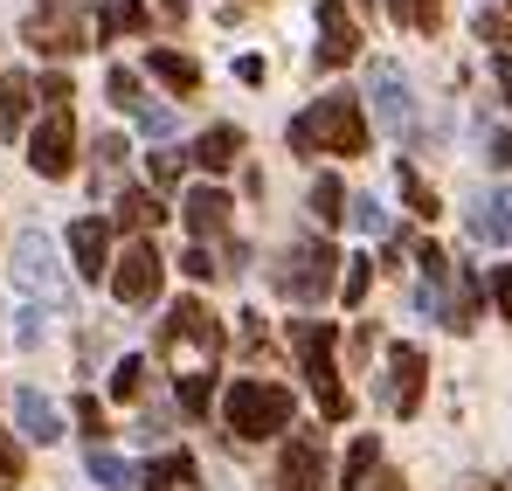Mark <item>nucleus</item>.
Returning <instances> with one entry per match:
<instances>
[{
    "label": "nucleus",
    "mask_w": 512,
    "mask_h": 491,
    "mask_svg": "<svg viewBox=\"0 0 512 491\" xmlns=\"http://www.w3.org/2000/svg\"><path fill=\"white\" fill-rule=\"evenodd\" d=\"M291 153H340V160H360L367 153V111L353 97H312L298 118H291Z\"/></svg>",
    "instance_id": "f257e3e1"
},
{
    "label": "nucleus",
    "mask_w": 512,
    "mask_h": 491,
    "mask_svg": "<svg viewBox=\"0 0 512 491\" xmlns=\"http://www.w3.org/2000/svg\"><path fill=\"white\" fill-rule=\"evenodd\" d=\"M222 422H229V436H243V443H270V436L291 429V388H284V381H236V388L222 395Z\"/></svg>",
    "instance_id": "f03ea898"
},
{
    "label": "nucleus",
    "mask_w": 512,
    "mask_h": 491,
    "mask_svg": "<svg viewBox=\"0 0 512 491\" xmlns=\"http://www.w3.org/2000/svg\"><path fill=\"white\" fill-rule=\"evenodd\" d=\"M291 346H298V360H305V381H312V395H319V415H326V422H346V415H353V395L340 388V367H333L340 326L298 319V326H291Z\"/></svg>",
    "instance_id": "7ed1b4c3"
},
{
    "label": "nucleus",
    "mask_w": 512,
    "mask_h": 491,
    "mask_svg": "<svg viewBox=\"0 0 512 491\" xmlns=\"http://www.w3.org/2000/svg\"><path fill=\"white\" fill-rule=\"evenodd\" d=\"M333 263H340V256H333L326 236H291L284 256H277V291H284L291 305H319V298L340 284V270H333Z\"/></svg>",
    "instance_id": "20e7f679"
},
{
    "label": "nucleus",
    "mask_w": 512,
    "mask_h": 491,
    "mask_svg": "<svg viewBox=\"0 0 512 491\" xmlns=\"http://www.w3.org/2000/svg\"><path fill=\"white\" fill-rule=\"evenodd\" d=\"M14 284L35 291L42 305H63V298H70V277H63L56 243H49L42 229H21V236H14Z\"/></svg>",
    "instance_id": "39448f33"
},
{
    "label": "nucleus",
    "mask_w": 512,
    "mask_h": 491,
    "mask_svg": "<svg viewBox=\"0 0 512 491\" xmlns=\"http://www.w3.org/2000/svg\"><path fill=\"white\" fill-rule=\"evenodd\" d=\"M21 42L42 49V56H77V49H90V21L70 0H42V7L21 21Z\"/></svg>",
    "instance_id": "423d86ee"
},
{
    "label": "nucleus",
    "mask_w": 512,
    "mask_h": 491,
    "mask_svg": "<svg viewBox=\"0 0 512 491\" xmlns=\"http://www.w3.org/2000/svg\"><path fill=\"white\" fill-rule=\"evenodd\" d=\"M28 166L42 180H63L77 166V118H70V104H49L42 111V125L28 132Z\"/></svg>",
    "instance_id": "0eeeda50"
},
{
    "label": "nucleus",
    "mask_w": 512,
    "mask_h": 491,
    "mask_svg": "<svg viewBox=\"0 0 512 491\" xmlns=\"http://www.w3.org/2000/svg\"><path fill=\"white\" fill-rule=\"evenodd\" d=\"M160 284H167L160 249L146 243V236H132L125 256L111 263V298H118V305H153V298H160Z\"/></svg>",
    "instance_id": "6e6552de"
},
{
    "label": "nucleus",
    "mask_w": 512,
    "mask_h": 491,
    "mask_svg": "<svg viewBox=\"0 0 512 491\" xmlns=\"http://www.w3.org/2000/svg\"><path fill=\"white\" fill-rule=\"evenodd\" d=\"M367 97H374V118H381L388 132H409V125H416V90L402 77V63L374 56V63H367Z\"/></svg>",
    "instance_id": "1a4fd4ad"
},
{
    "label": "nucleus",
    "mask_w": 512,
    "mask_h": 491,
    "mask_svg": "<svg viewBox=\"0 0 512 491\" xmlns=\"http://www.w3.org/2000/svg\"><path fill=\"white\" fill-rule=\"evenodd\" d=\"M180 339H187V346H201L208 360H215V353L229 346V332L215 326V312H208L201 298H180L167 319H160V346H180Z\"/></svg>",
    "instance_id": "9d476101"
},
{
    "label": "nucleus",
    "mask_w": 512,
    "mask_h": 491,
    "mask_svg": "<svg viewBox=\"0 0 512 491\" xmlns=\"http://www.w3.org/2000/svg\"><path fill=\"white\" fill-rule=\"evenodd\" d=\"M277 491H326V443L319 429H298L277 457Z\"/></svg>",
    "instance_id": "9b49d317"
},
{
    "label": "nucleus",
    "mask_w": 512,
    "mask_h": 491,
    "mask_svg": "<svg viewBox=\"0 0 512 491\" xmlns=\"http://www.w3.org/2000/svg\"><path fill=\"white\" fill-rule=\"evenodd\" d=\"M104 97H111L118 111H132V118H139V132H153V139H167V132H173V111L146 97V83H139V70H125V63H118V70L104 77Z\"/></svg>",
    "instance_id": "f8f14e48"
},
{
    "label": "nucleus",
    "mask_w": 512,
    "mask_h": 491,
    "mask_svg": "<svg viewBox=\"0 0 512 491\" xmlns=\"http://www.w3.org/2000/svg\"><path fill=\"white\" fill-rule=\"evenodd\" d=\"M423 381H429L423 346H395V353H388V381H381L388 409H395V415H416V409H423Z\"/></svg>",
    "instance_id": "ddd939ff"
},
{
    "label": "nucleus",
    "mask_w": 512,
    "mask_h": 491,
    "mask_svg": "<svg viewBox=\"0 0 512 491\" xmlns=\"http://www.w3.org/2000/svg\"><path fill=\"white\" fill-rule=\"evenodd\" d=\"M464 229H471L485 249H512V187H485V194H471Z\"/></svg>",
    "instance_id": "4468645a"
},
{
    "label": "nucleus",
    "mask_w": 512,
    "mask_h": 491,
    "mask_svg": "<svg viewBox=\"0 0 512 491\" xmlns=\"http://www.w3.org/2000/svg\"><path fill=\"white\" fill-rule=\"evenodd\" d=\"M360 56V21L346 14V0H319V63L346 70Z\"/></svg>",
    "instance_id": "2eb2a0df"
},
{
    "label": "nucleus",
    "mask_w": 512,
    "mask_h": 491,
    "mask_svg": "<svg viewBox=\"0 0 512 491\" xmlns=\"http://www.w3.org/2000/svg\"><path fill=\"white\" fill-rule=\"evenodd\" d=\"M70 256H77V277H90V284L111 277V263H118V256H111V229H104L97 215L77 222V229H70Z\"/></svg>",
    "instance_id": "dca6fc26"
},
{
    "label": "nucleus",
    "mask_w": 512,
    "mask_h": 491,
    "mask_svg": "<svg viewBox=\"0 0 512 491\" xmlns=\"http://www.w3.org/2000/svg\"><path fill=\"white\" fill-rule=\"evenodd\" d=\"M180 215H187L194 236H222V243L236 236V229H229V194H222V187H194V194L180 201Z\"/></svg>",
    "instance_id": "f3484780"
},
{
    "label": "nucleus",
    "mask_w": 512,
    "mask_h": 491,
    "mask_svg": "<svg viewBox=\"0 0 512 491\" xmlns=\"http://www.w3.org/2000/svg\"><path fill=\"white\" fill-rule=\"evenodd\" d=\"M236 160H243V132H236V125H208V132L194 139V166H208V173H229Z\"/></svg>",
    "instance_id": "a211bd4d"
},
{
    "label": "nucleus",
    "mask_w": 512,
    "mask_h": 491,
    "mask_svg": "<svg viewBox=\"0 0 512 491\" xmlns=\"http://www.w3.org/2000/svg\"><path fill=\"white\" fill-rule=\"evenodd\" d=\"M14 422H21V436H28V443H56V436H63V415L49 409L35 388H21V395H14Z\"/></svg>",
    "instance_id": "6ab92c4d"
},
{
    "label": "nucleus",
    "mask_w": 512,
    "mask_h": 491,
    "mask_svg": "<svg viewBox=\"0 0 512 491\" xmlns=\"http://www.w3.org/2000/svg\"><path fill=\"white\" fill-rule=\"evenodd\" d=\"M146 70L167 83L173 97H194V90H201V63H194V56H180V49H153V63H146Z\"/></svg>",
    "instance_id": "aec40b11"
},
{
    "label": "nucleus",
    "mask_w": 512,
    "mask_h": 491,
    "mask_svg": "<svg viewBox=\"0 0 512 491\" xmlns=\"http://www.w3.org/2000/svg\"><path fill=\"white\" fill-rule=\"evenodd\" d=\"M28 111H35V83L21 77V70H14V77H0V132H7V139L28 125Z\"/></svg>",
    "instance_id": "412c9836"
},
{
    "label": "nucleus",
    "mask_w": 512,
    "mask_h": 491,
    "mask_svg": "<svg viewBox=\"0 0 512 491\" xmlns=\"http://www.w3.org/2000/svg\"><path fill=\"white\" fill-rule=\"evenodd\" d=\"M374 478H381V443H374V436H353V450H346V464H340V485L367 491Z\"/></svg>",
    "instance_id": "4be33fe9"
},
{
    "label": "nucleus",
    "mask_w": 512,
    "mask_h": 491,
    "mask_svg": "<svg viewBox=\"0 0 512 491\" xmlns=\"http://www.w3.org/2000/svg\"><path fill=\"white\" fill-rule=\"evenodd\" d=\"M146 28H153V14H146L139 0H104V7H97V35H104V42H111V35H146Z\"/></svg>",
    "instance_id": "5701e85b"
},
{
    "label": "nucleus",
    "mask_w": 512,
    "mask_h": 491,
    "mask_svg": "<svg viewBox=\"0 0 512 491\" xmlns=\"http://www.w3.org/2000/svg\"><path fill=\"white\" fill-rule=\"evenodd\" d=\"M139 485H146V491H180V485H194V457H187V450L153 457V464L139 471Z\"/></svg>",
    "instance_id": "b1692460"
},
{
    "label": "nucleus",
    "mask_w": 512,
    "mask_h": 491,
    "mask_svg": "<svg viewBox=\"0 0 512 491\" xmlns=\"http://www.w3.org/2000/svg\"><path fill=\"white\" fill-rule=\"evenodd\" d=\"M90 478H97L104 491H139V464H125L118 450L97 443V450H90Z\"/></svg>",
    "instance_id": "393cba45"
},
{
    "label": "nucleus",
    "mask_w": 512,
    "mask_h": 491,
    "mask_svg": "<svg viewBox=\"0 0 512 491\" xmlns=\"http://www.w3.org/2000/svg\"><path fill=\"white\" fill-rule=\"evenodd\" d=\"M388 14L402 28H416V35H436L443 28V0H388Z\"/></svg>",
    "instance_id": "a878e982"
},
{
    "label": "nucleus",
    "mask_w": 512,
    "mask_h": 491,
    "mask_svg": "<svg viewBox=\"0 0 512 491\" xmlns=\"http://www.w3.org/2000/svg\"><path fill=\"white\" fill-rule=\"evenodd\" d=\"M118 222H125V229H153V222H167V208H160L153 194L125 187V194H118Z\"/></svg>",
    "instance_id": "bb28decb"
},
{
    "label": "nucleus",
    "mask_w": 512,
    "mask_h": 491,
    "mask_svg": "<svg viewBox=\"0 0 512 491\" xmlns=\"http://www.w3.org/2000/svg\"><path fill=\"white\" fill-rule=\"evenodd\" d=\"M395 187H402V201H409V208H416V215H443V208H436V187H429L423 173H416V166H395Z\"/></svg>",
    "instance_id": "cd10ccee"
},
{
    "label": "nucleus",
    "mask_w": 512,
    "mask_h": 491,
    "mask_svg": "<svg viewBox=\"0 0 512 491\" xmlns=\"http://www.w3.org/2000/svg\"><path fill=\"white\" fill-rule=\"evenodd\" d=\"M312 215H319V222H346V187L333 180V173L312 180Z\"/></svg>",
    "instance_id": "c85d7f7f"
},
{
    "label": "nucleus",
    "mask_w": 512,
    "mask_h": 491,
    "mask_svg": "<svg viewBox=\"0 0 512 491\" xmlns=\"http://www.w3.org/2000/svg\"><path fill=\"white\" fill-rule=\"evenodd\" d=\"M346 222H353L360 236H381V229H388V208H381L374 194H353V201H346Z\"/></svg>",
    "instance_id": "c756f323"
},
{
    "label": "nucleus",
    "mask_w": 512,
    "mask_h": 491,
    "mask_svg": "<svg viewBox=\"0 0 512 491\" xmlns=\"http://www.w3.org/2000/svg\"><path fill=\"white\" fill-rule=\"evenodd\" d=\"M111 395H118V402H139V395H146V360H118V367H111Z\"/></svg>",
    "instance_id": "7c9ffc66"
},
{
    "label": "nucleus",
    "mask_w": 512,
    "mask_h": 491,
    "mask_svg": "<svg viewBox=\"0 0 512 491\" xmlns=\"http://www.w3.org/2000/svg\"><path fill=\"white\" fill-rule=\"evenodd\" d=\"M208 402H215V374H180V409L208 415Z\"/></svg>",
    "instance_id": "2f4dec72"
},
{
    "label": "nucleus",
    "mask_w": 512,
    "mask_h": 491,
    "mask_svg": "<svg viewBox=\"0 0 512 491\" xmlns=\"http://www.w3.org/2000/svg\"><path fill=\"white\" fill-rule=\"evenodd\" d=\"M367 284H374V256H346V305H360V298H367Z\"/></svg>",
    "instance_id": "473e14b6"
},
{
    "label": "nucleus",
    "mask_w": 512,
    "mask_h": 491,
    "mask_svg": "<svg viewBox=\"0 0 512 491\" xmlns=\"http://www.w3.org/2000/svg\"><path fill=\"white\" fill-rule=\"evenodd\" d=\"M478 35H485L499 56H512V14H478Z\"/></svg>",
    "instance_id": "72a5a7b5"
},
{
    "label": "nucleus",
    "mask_w": 512,
    "mask_h": 491,
    "mask_svg": "<svg viewBox=\"0 0 512 491\" xmlns=\"http://www.w3.org/2000/svg\"><path fill=\"white\" fill-rule=\"evenodd\" d=\"M21 471H28V457H21V443L0 429V485H21Z\"/></svg>",
    "instance_id": "f704fd0d"
},
{
    "label": "nucleus",
    "mask_w": 512,
    "mask_h": 491,
    "mask_svg": "<svg viewBox=\"0 0 512 491\" xmlns=\"http://www.w3.org/2000/svg\"><path fill=\"white\" fill-rule=\"evenodd\" d=\"M194 160V153H153V180L160 187H180V166Z\"/></svg>",
    "instance_id": "c9c22d12"
},
{
    "label": "nucleus",
    "mask_w": 512,
    "mask_h": 491,
    "mask_svg": "<svg viewBox=\"0 0 512 491\" xmlns=\"http://www.w3.org/2000/svg\"><path fill=\"white\" fill-rule=\"evenodd\" d=\"M118 160H125V139H97V173L118 180Z\"/></svg>",
    "instance_id": "e433bc0d"
},
{
    "label": "nucleus",
    "mask_w": 512,
    "mask_h": 491,
    "mask_svg": "<svg viewBox=\"0 0 512 491\" xmlns=\"http://www.w3.org/2000/svg\"><path fill=\"white\" fill-rule=\"evenodd\" d=\"M180 270H187V277H215V270H222V263H215V256H208V249L194 243V249H187V256H180Z\"/></svg>",
    "instance_id": "4c0bfd02"
},
{
    "label": "nucleus",
    "mask_w": 512,
    "mask_h": 491,
    "mask_svg": "<svg viewBox=\"0 0 512 491\" xmlns=\"http://www.w3.org/2000/svg\"><path fill=\"white\" fill-rule=\"evenodd\" d=\"M77 422H84V436H90V443H97V436H104V409H97V402H90V395H77Z\"/></svg>",
    "instance_id": "58836bf2"
},
{
    "label": "nucleus",
    "mask_w": 512,
    "mask_h": 491,
    "mask_svg": "<svg viewBox=\"0 0 512 491\" xmlns=\"http://www.w3.org/2000/svg\"><path fill=\"white\" fill-rule=\"evenodd\" d=\"M14 339H21V346H42V312H35V305L21 312V326H14Z\"/></svg>",
    "instance_id": "ea45409f"
},
{
    "label": "nucleus",
    "mask_w": 512,
    "mask_h": 491,
    "mask_svg": "<svg viewBox=\"0 0 512 491\" xmlns=\"http://www.w3.org/2000/svg\"><path fill=\"white\" fill-rule=\"evenodd\" d=\"M492 298H499V312H506V319H512V263H506V270H499V277H492Z\"/></svg>",
    "instance_id": "a19ab883"
},
{
    "label": "nucleus",
    "mask_w": 512,
    "mask_h": 491,
    "mask_svg": "<svg viewBox=\"0 0 512 491\" xmlns=\"http://www.w3.org/2000/svg\"><path fill=\"white\" fill-rule=\"evenodd\" d=\"M42 97L49 104H70V77H42Z\"/></svg>",
    "instance_id": "79ce46f5"
},
{
    "label": "nucleus",
    "mask_w": 512,
    "mask_h": 491,
    "mask_svg": "<svg viewBox=\"0 0 512 491\" xmlns=\"http://www.w3.org/2000/svg\"><path fill=\"white\" fill-rule=\"evenodd\" d=\"M367 491H409V478H395V471H381V478H374Z\"/></svg>",
    "instance_id": "37998d69"
},
{
    "label": "nucleus",
    "mask_w": 512,
    "mask_h": 491,
    "mask_svg": "<svg viewBox=\"0 0 512 491\" xmlns=\"http://www.w3.org/2000/svg\"><path fill=\"white\" fill-rule=\"evenodd\" d=\"M160 14H167V21H187V0H160Z\"/></svg>",
    "instance_id": "c03bdc74"
},
{
    "label": "nucleus",
    "mask_w": 512,
    "mask_h": 491,
    "mask_svg": "<svg viewBox=\"0 0 512 491\" xmlns=\"http://www.w3.org/2000/svg\"><path fill=\"white\" fill-rule=\"evenodd\" d=\"M506 7H512V0H506Z\"/></svg>",
    "instance_id": "a18cd8bd"
},
{
    "label": "nucleus",
    "mask_w": 512,
    "mask_h": 491,
    "mask_svg": "<svg viewBox=\"0 0 512 491\" xmlns=\"http://www.w3.org/2000/svg\"><path fill=\"white\" fill-rule=\"evenodd\" d=\"M506 491H512V485H506Z\"/></svg>",
    "instance_id": "49530a36"
}]
</instances>
